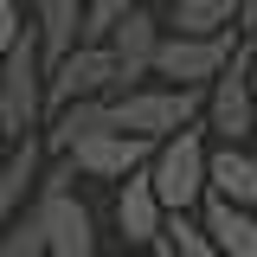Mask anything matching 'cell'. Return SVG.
Returning <instances> with one entry per match:
<instances>
[{
  "mask_svg": "<svg viewBox=\"0 0 257 257\" xmlns=\"http://www.w3.org/2000/svg\"><path fill=\"white\" fill-rule=\"evenodd\" d=\"M77 167L58 161V167H39V187H32V206L45 219V257H103L96 251V219L90 206L71 193Z\"/></svg>",
  "mask_w": 257,
  "mask_h": 257,
  "instance_id": "1",
  "label": "cell"
},
{
  "mask_svg": "<svg viewBox=\"0 0 257 257\" xmlns=\"http://www.w3.org/2000/svg\"><path fill=\"white\" fill-rule=\"evenodd\" d=\"M45 116V58H39V26H20L0 52V135H32Z\"/></svg>",
  "mask_w": 257,
  "mask_h": 257,
  "instance_id": "2",
  "label": "cell"
},
{
  "mask_svg": "<svg viewBox=\"0 0 257 257\" xmlns=\"http://www.w3.org/2000/svg\"><path fill=\"white\" fill-rule=\"evenodd\" d=\"M142 174H148V187H155V199L167 212H193L206 199V135L193 122H180L174 135H161L148 148Z\"/></svg>",
  "mask_w": 257,
  "mask_h": 257,
  "instance_id": "3",
  "label": "cell"
},
{
  "mask_svg": "<svg viewBox=\"0 0 257 257\" xmlns=\"http://www.w3.org/2000/svg\"><path fill=\"white\" fill-rule=\"evenodd\" d=\"M199 103H206V90H193V84H128V90L109 96V128L142 135V142H161L180 122H193Z\"/></svg>",
  "mask_w": 257,
  "mask_h": 257,
  "instance_id": "4",
  "label": "cell"
},
{
  "mask_svg": "<svg viewBox=\"0 0 257 257\" xmlns=\"http://www.w3.org/2000/svg\"><path fill=\"white\" fill-rule=\"evenodd\" d=\"M206 128H219L225 142H244L257 128V96H251V45H231V58L219 64V77L206 84Z\"/></svg>",
  "mask_w": 257,
  "mask_h": 257,
  "instance_id": "5",
  "label": "cell"
},
{
  "mask_svg": "<svg viewBox=\"0 0 257 257\" xmlns=\"http://www.w3.org/2000/svg\"><path fill=\"white\" fill-rule=\"evenodd\" d=\"M225 58H231V26H225V32H161L148 71L167 77V84H193V90H206V84L219 77Z\"/></svg>",
  "mask_w": 257,
  "mask_h": 257,
  "instance_id": "6",
  "label": "cell"
},
{
  "mask_svg": "<svg viewBox=\"0 0 257 257\" xmlns=\"http://www.w3.org/2000/svg\"><path fill=\"white\" fill-rule=\"evenodd\" d=\"M109 90H116V58H109L103 39H77V45L45 71V103H52V109L71 103V96H109Z\"/></svg>",
  "mask_w": 257,
  "mask_h": 257,
  "instance_id": "7",
  "label": "cell"
},
{
  "mask_svg": "<svg viewBox=\"0 0 257 257\" xmlns=\"http://www.w3.org/2000/svg\"><path fill=\"white\" fill-rule=\"evenodd\" d=\"M148 148H155V142H142V135L96 128V135H84V142H71L64 161H71L77 174H90V180H122V174H135V167L148 161Z\"/></svg>",
  "mask_w": 257,
  "mask_h": 257,
  "instance_id": "8",
  "label": "cell"
},
{
  "mask_svg": "<svg viewBox=\"0 0 257 257\" xmlns=\"http://www.w3.org/2000/svg\"><path fill=\"white\" fill-rule=\"evenodd\" d=\"M109 58H116V90H128V84H142L148 77V64H155V45H161V26L155 13H142V7H128L122 20L109 26Z\"/></svg>",
  "mask_w": 257,
  "mask_h": 257,
  "instance_id": "9",
  "label": "cell"
},
{
  "mask_svg": "<svg viewBox=\"0 0 257 257\" xmlns=\"http://www.w3.org/2000/svg\"><path fill=\"white\" fill-rule=\"evenodd\" d=\"M161 225H167V206L155 199L148 174H142V167H135V174H122V193H116V231H122V244H128V251L155 244Z\"/></svg>",
  "mask_w": 257,
  "mask_h": 257,
  "instance_id": "10",
  "label": "cell"
},
{
  "mask_svg": "<svg viewBox=\"0 0 257 257\" xmlns=\"http://www.w3.org/2000/svg\"><path fill=\"white\" fill-rule=\"evenodd\" d=\"M199 231L219 244V257H257V219L251 206H231V199H206V212H199Z\"/></svg>",
  "mask_w": 257,
  "mask_h": 257,
  "instance_id": "11",
  "label": "cell"
},
{
  "mask_svg": "<svg viewBox=\"0 0 257 257\" xmlns=\"http://www.w3.org/2000/svg\"><path fill=\"white\" fill-rule=\"evenodd\" d=\"M206 193H219L231 206H257V155L225 142L219 155H206Z\"/></svg>",
  "mask_w": 257,
  "mask_h": 257,
  "instance_id": "12",
  "label": "cell"
},
{
  "mask_svg": "<svg viewBox=\"0 0 257 257\" xmlns=\"http://www.w3.org/2000/svg\"><path fill=\"white\" fill-rule=\"evenodd\" d=\"M39 167H45V148H39L32 135H20V142H13V155L0 161V225H7V219H13V212L32 199Z\"/></svg>",
  "mask_w": 257,
  "mask_h": 257,
  "instance_id": "13",
  "label": "cell"
},
{
  "mask_svg": "<svg viewBox=\"0 0 257 257\" xmlns=\"http://www.w3.org/2000/svg\"><path fill=\"white\" fill-rule=\"evenodd\" d=\"M96 128H109V96H71V103H58L52 109V155H64L71 142H84V135H96Z\"/></svg>",
  "mask_w": 257,
  "mask_h": 257,
  "instance_id": "14",
  "label": "cell"
},
{
  "mask_svg": "<svg viewBox=\"0 0 257 257\" xmlns=\"http://www.w3.org/2000/svg\"><path fill=\"white\" fill-rule=\"evenodd\" d=\"M244 0H174V32H225Z\"/></svg>",
  "mask_w": 257,
  "mask_h": 257,
  "instance_id": "15",
  "label": "cell"
},
{
  "mask_svg": "<svg viewBox=\"0 0 257 257\" xmlns=\"http://www.w3.org/2000/svg\"><path fill=\"white\" fill-rule=\"evenodd\" d=\"M167 244H174V257H219V244L199 231V219H187V212H167Z\"/></svg>",
  "mask_w": 257,
  "mask_h": 257,
  "instance_id": "16",
  "label": "cell"
},
{
  "mask_svg": "<svg viewBox=\"0 0 257 257\" xmlns=\"http://www.w3.org/2000/svg\"><path fill=\"white\" fill-rule=\"evenodd\" d=\"M135 0H84V26H77V39H109V26L122 20Z\"/></svg>",
  "mask_w": 257,
  "mask_h": 257,
  "instance_id": "17",
  "label": "cell"
},
{
  "mask_svg": "<svg viewBox=\"0 0 257 257\" xmlns=\"http://www.w3.org/2000/svg\"><path fill=\"white\" fill-rule=\"evenodd\" d=\"M13 32H20V0H0V52L13 45Z\"/></svg>",
  "mask_w": 257,
  "mask_h": 257,
  "instance_id": "18",
  "label": "cell"
},
{
  "mask_svg": "<svg viewBox=\"0 0 257 257\" xmlns=\"http://www.w3.org/2000/svg\"><path fill=\"white\" fill-rule=\"evenodd\" d=\"M238 26H244V32L257 39V0H244V7H238Z\"/></svg>",
  "mask_w": 257,
  "mask_h": 257,
  "instance_id": "19",
  "label": "cell"
},
{
  "mask_svg": "<svg viewBox=\"0 0 257 257\" xmlns=\"http://www.w3.org/2000/svg\"><path fill=\"white\" fill-rule=\"evenodd\" d=\"M251 96H257V39H251Z\"/></svg>",
  "mask_w": 257,
  "mask_h": 257,
  "instance_id": "20",
  "label": "cell"
},
{
  "mask_svg": "<svg viewBox=\"0 0 257 257\" xmlns=\"http://www.w3.org/2000/svg\"><path fill=\"white\" fill-rule=\"evenodd\" d=\"M251 135H257V128H251Z\"/></svg>",
  "mask_w": 257,
  "mask_h": 257,
  "instance_id": "21",
  "label": "cell"
}]
</instances>
